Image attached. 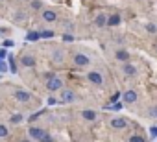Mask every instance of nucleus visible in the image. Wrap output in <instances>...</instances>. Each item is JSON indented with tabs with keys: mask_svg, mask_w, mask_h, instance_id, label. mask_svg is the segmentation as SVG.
<instances>
[{
	"mask_svg": "<svg viewBox=\"0 0 157 142\" xmlns=\"http://www.w3.org/2000/svg\"><path fill=\"white\" fill-rule=\"evenodd\" d=\"M30 136H33V138H37V140H41V142H52V136L46 133V131H43V129H39V127H30Z\"/></svg>",
	"mask_w": 157,
	"mask_h": 142,
	"instance_id": "1",
	"label": "nucleus"
},
{
	"mask_svg": "<svg viewBox=\"0 0 157 142\" xmlns=\"http://www.w3.org/2000/svg\"><path fill=\"white\" fill-rule=\"evenodd\" d=\"M61 87H63V83H61L59 78H56V76L48 78V81H46V89H48L50 92H56V91H59Z\"/></svg>",
	"mask_w": 157,
	"mask_h": 142,
	"instance_id": "2",
	"label": "nucleus"
},
{
	"mask_svg": "<svg viewBox=\"0 0 157 142\" xmlns=\"http://www.w3.org/2000/svg\"><path fill=\"white\" fill-rule=\"evenodd\" d=\"M74 100H76V94L72 91H61V102L63 103H70Z\"/></svg>",
	"mask_w": 157,
	"mask_h": 142,
	"instance_id": "3",
	"label": "nucleus"
},
{
	"mask_svg": "<svg viewBox=\"0 0 157 142\" xmlns=\"http://www.w3.org/2000/svg\"><path fill=\"white\" fill-rule=\"evenodd\" d=\"M74 63L78 66H87L89 65V57L83 55V54H78V55H74Z\"/></svg>",
	"mask_w": 157,
	"mask_h": 142,
	"instance_id": "4",
	"label": "nucleus"
},
{
	"mask_svg": "<svg viewBox=\"0 0 157 142\" xmlns=\"http://www.w3.org/2000/svg\"><path fill=\"white\" fill-rule=\"evenodd\" d=\"M15 98H17V102H22V103H26L32 96H30V92H26V91H17L15 92Z\"/></svg>",
	"mask_w": 157,
	"mask_h": 142,
	"instance_id": "5",
	"label": "nucleus"
},
{
	"mask_svg": "<svg viewBox=\"0 0 157 142\" xmlns=\"http://www.w3.org/2000/svg\"><path fill=\"white\" fill-rule=\"evenodd\" d=\"M89 81L94 85H102V76L98 72H89Z\"/></svg>",
	"mask_w": 157,
	"mask_h": 142,
	"instance_id": "6",
	"label": "nucleus"
},
{
	"mask_svg": "<svg viewBox=\"0 0 157 142\" xmlns=\"http://www.w3.org/2000/svg\"><path fill=\"white\" fill-rule=\"evenodd\" d=\"M111 125H113L115 129H122V127H126V120H124V118H113V120H111Z\"/></svg>",
	"mask_w": 157,
	"mask_h": 142,
	"instance_id": "7",
	"label": "nucleus"
},
{
	"mask_svg": "<svg viewBox=\"0 0 157 142\" xmlns=\"http://www.w3.org/2000/svg\"><path fill=\"white\" fill-rule=\"evenodd\" d=\"M94 22H96V26H105L107 24V17H105V13H100V15H96V19H94Z\"/></svg>",
	"mask_w": 157,
	"mask_h": 142,
	"instance_id": "8",
	"label": "nucleus"
},
{
	"mask_svg": "<svg viewBox=\"0 0 157 142\" xmlns=\"http://www.w3.org/2000/svg\"><path fill=\"white\" fill-rule=\"evenodd\" d=\"M137 100V94H135V91H128L126 94H124V102L126 103H133Z\"/></svg>",
	"mask_w": 157,
	"mask_h": 142,
	"instance_id": "9",
	"label": "nucleus"
},
{
	"mask_svg": "<svg viewBox=\"0 0 157 142\" xmlns=\"http://www.w3.org/2000/svg\"><path fill=\"white\" fill-rule=\"evenodd\" d=\"M43 19H44L46 22H54L57 17H56V13H54V11H44V13H43Z\"/></svg>",
	"mask_w": 157,
	"mask_h": 142,
	"instance_id": "10",
	"label": "nucleus"
},
{
	"mask_svg": "<svg viewBox=\"0 0 157 142\" xmlns=\"http://www.w3.org/2000/svg\"><path fill=\"white\" fill-rule=\"evenodd\" d=\"M117 24H120V15H111L107 19V26H117Z\"/></svg>",
	"mask_w": 157,
	"mask_h": 142,
	"instance_id": "11",
	"label": "nucleus"
},
{
	"mask_svg": "<svg viewBox=\"0 0 157 142\" xmlns=\"http://www.w3.org/2000/svg\"><path fill=\"white\" fill-rule=\"evenodd\" d=\"M117 59H118V61H128V59H129V54H128L126 50H118V52H117Z\"/></svg>",
	"mask_w": 157,
	"mask_h": 142,
	"instance_id": "12",
	"label": "nucleus"
},
{
	"mask_svg": "<svg viewBox=\"0 0 157 142\" xmlns=\"http://www.w3.org/2000/svg\"><path fill=\"white\" fill-rule=\"evenodd\" d=\"M22 65H24V66H33V65H35V59H33L32 55H24V57H22Z\"/></svg>",
	"mask_w": 157,
	"mask_h": 142,
	"instance_id": "13",
	"label": "nucleus"
},
{
	"mask_svg": "<svg viewBox=\"0 0 157 142\" xmlns=\"http://www.w3.org/2000/svg\"><path fill=\"white\" fill-rule=\"evenodd\" d=\"M82 116H83L85 120H94V118H96V113H94V111H83Z\"/></svg>",
	"mask_w": 157,
	"mask_h": 142,
	"instance_id": "14",
	"label": "nucleus"
},
{
	"mask_svg": "<svg viewBox=\"0 0 157 142\" xmlns=\"http://www.w3.org/2000/svg\"><path fill=\"white\" fill-rule=\"evenodd\" d=\"M135 72H137V70H135V66H133V65H126V66H124V74H128V76H133Z\"/></svg>",
	"mask_w": 157,
	"mask_h": 142,
	"instance_id": "15",
	"label": "nucleus"
},
{
	"mask_svg": "<svg viewBox=\"0 0 157 142\" xmlns=\"http://www.w3.org/2000/svg\"><path fill=\"white\" fill-rule=\"evenodd\" d=\"M39 37H41V33H37V32H30V33L26 35L28 41H39Z\"/></svg>",
	"mask_w": 157,
	"mask_h": 142,
	"instance_id": "16",
	"label": "nucleus"
},
{
	"mask_svg": "<svg viewBox=\"0 0 157 142\" xmlns=\"http://www.w3.org/2000/svg\"><path fill=\"white\" fill-rule=\"evenodd\" d=\"M129 142H144V138L140 135H133V136H129Z\"/></svg>",
	"mask_w": 157,
	"mask_h": 142,
	"instance_id": "17",
	"label": "nucleus"
},
{
	"mask_svg": "<svg viewBox=\"0 0 157 142\" xmlns=\"http://www.w3.org/2000/svg\"><path fill=\"white\" fill-rule=\"evenodd\" d=\"M11 122H13V124H21V122H22V114H15V116H11Z\"/></svg>",
	"mask_w": 157,
	"mask_h": 142,
	"instance_id": "18",
	"label": "nucleus"
},
{
	"mask_svg": "<svg viewBox=\"0 0 157 142\" xmlns=\"http://www.w3.org/2000/svg\"><path fill=\"white\" fill-rule=\"evenodd\" d=\"M0 72H8V65L4 63V59H0Z\"/></svg>",
	"mask_w": 157,
	"mask_h": 142,
	"instance_id": "19",
	"label": "nucleus"
},
{
	"mask_svg": "<svg viewBox=\"0 0 157 142\" xmlns=\"http://www.w3.org/2000/svg\"><path fill=\"white\" fill-rule=\"evenodd\" d=\"M41 37H44V39H50V37H54V32H43V33H41Z\"/></svg>",
	"mask_w": 157,
	"mask_h": 142,
	"instance_id": "20",
	"label": "nucleus"
},
{
	"mask_svg": "<svg viewBox=\"0 0 157 142\" xmlns=\"http://www.w3.org/2000/svg\"><path fill=\"white\" fill-rule=\"evenodd\" d=\"M8 135V127L6 125H0V136H6Z\"/></svg>",
	"mask_w": 157,
	"mask_h": 142,
	"instance_id": "21",
	"label": "nucleus"
},
{
	"mask_svg": "<svg viewBox=\"0 0 157 142\" xmlns=\"http://www.w3.org/2000/svg\"><path fill=\"white\" fill-rule=\"evenodd\" d=\"M146 30H148L150 33H155V30H157V28H155L153 24H148V26H146Z\"/></svg>",
	"mask_w": 157,
	"mask_h": 142,
	"instance_id": "22",
	"label": "nucleus"
},
{
	"mask_svg": "<svg viewBox=\"0 0 157 142\" xmlns=\"http://www.w3.org/2000/svg\"><path fill=\"white\" fill-rule=\"evenodd\" d=\"M150 116L157 118V107H151V109H150Z\"/></svg>",
	"mask_w": 157,
	"mask_h": 142,
	"instance_id": "23",
	"label": "nucleus"
},
{
	"mask_svg": "<svg viewBox=\"0 0 157 142\" xmlns=\"http://www.w3.org/2000/svg\"><path fill=\"white\" fill-rule=\"evenodd\" d=\"M4 46H6V48L13 46V41H11V39H6V41H4Z\"/></svg>",
	"mask_w": 157,
	"mask_h": 142,
	"instance_id": "24",
	"label": "nucleus"
},
{
	"mask_svg": "<svg viewBox=\"0 0 157 142\" xmlns=\"http://www.w3.org/2000/svg\"><path fill=\"white\" fill-rule=\"evenodd\" d=\"M4 57H8V54H6L4 48H0V59H4Z\"/></svg>",
	"mask_w": 157,
	"mask_h": 142,
	"instance_id": "25",
	"label": "nucleus"
},
{
	"mask_svg": "<svg viewBox=\"0 0 157 142\" xmlns=\"http://www.w3.org/2000/svg\"><path fill=\"white\" fill-rule=\"evenodd\" d=\"M150 131H151V136H157V127H151Z\"/></svg>",
	"mask_w": 157,
	"mask_h": 142,
	"instance_id": "26",
	"label": "nucleus"
},
{
	"mask_svg": "<svg viewBox=\"0 0 157 142\" xmlns=\"http://www.w3.org/2000/svg\"><path fill=\"white\" fill-rule=\"evenodd\" d=\"M22 142H30V140H22Z\"/></svg>",
	"mask_w": 157,
	"mask_h": 142,
	"instance_id": "27",
	"label": "nucleus"
},
{
	"mask_svg": "<svg viewBox=\"0 0 157 142\" xmlns=\"http://www.w3.org/2000/svg\"><path fill=\"white\" fill-rule=\"evenodd\" d=\"M155 50H157V43H155Z\"/></svg>",
	"mask_w": 157,
	"mask_h": 142,
	"instance_id": "28",
	"label": "nucleus"
}]
</instances>
